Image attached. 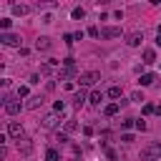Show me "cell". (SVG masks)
I'll return each instance as SVG.
<instances>
[{"mask_svg":"<svg viewBox=\"0 0 161 161\" xmlns=\"http://www.w3.org/2000/svg\"><path fill=\"white\" fill-rule=\"evenodd\" d=\"M78 73V68H76V58H63V68L58 71V78L60 80H68V78H73Z\"/></svg>","mask_w":161,"mask_h":161,"instance_id":"1","label":"cell"},{"mask_svg":"<svg viewBox=\"0 0 161 161\" xmlns=\"http://www.w3.org/2000/svg\"><path fill=\"white\" fill-rule=\"evenodd\" d=\"M156 159H161V141H154L141 151V161H156Z\"/></svg>","mask_w":161,"mask_h":161,"instance_id":"2","label":"cell"},{"mask_svg":"<svg viewBox=\"0 0 161 161\" xmlns=\"http://www.w3.org/2000/svg\"><path fill=\"white\" fill-rule=\"evenodd\" d=\"M96 80H101V73H98V71H86V73L78 76V83H80V86H93Z\"/></svg>","mask_w":161,"mask_h":161,"instance_id":"3","label":"cell"},{"mask_svg":"<svg viewBox=\"0 0 161 161\" xmlns=\"http://www.w3.org/2000/svg\"><path fill=\"white\" fill-rule=\"evenodd\" d=\"M8 136L15 138V141H20V138H25V131H23V126H20V124L10 121V124H8Z\"/></svg>","mask_w":161,"mask_h":161,"instance_id":"4","label":"cell"},{"mask_svg":"<svg viewBox=\"0 0 161 161\" xmlns=\"http://www.w3.org/2000/svg\"><path fill=\"white\" fill-rule=\"evenodd\" d=\"M18 151L23 154V156H30V154H33V141H30L28 136L20 138V141H18Z\"/></svg>","mask_w":161,"mask_h":161,"instance_id":"5","label":"cell"},{"mask_svg":"<svg viewBox=\"0 0 161 161\" xmlns=\"http://www.w3.org/2000/svg\"><path fill=\"white\" fill-rule=\"evenodd\" d=\"M20 101H15V98H5V113H10V116H15V113H20Z\"/></svg>","mask_w":161,"mask_h":161,"instance_id":"6","label":"cell"},{"mask_svg":"<svg viewBox=\"0 0 161 161\" xmlns=\"http://www.w3.org/2000/svg\"><path fill=\"white\" fill-rule=\"evenodd\" d=\"M0 40H3V46H20V35L15 33H0Z\"/></svg>","mask_w":161,"mask_h":161,"instance_id":"7","label":"cell"},{"mask_svg":"<svg viewBox=\"0 0 161 161\" xmlns=\"http://www.w3.org/2000/svg\"><path fill=\"white\" fill-rule=\"evenodd\" d=\"M58 124H60V121H58V113H48V116L43 118V126H46L48 131H53V128H58Z\"/></svg>","mask_w":161,"mask_h":161,"instance_id":"8","label":"cell"},{"mask_svg":"<svg viewBox=\"0 0 161 161\" xmlns=\"http://www.w3.org/2000/svg\"><path fill=\"white\" fill-rule=\"evenodd\" d=\"M35 48H38V50H50L53 43H50V38H48V35H40V38L35 40Z\"/></svg>","mask_w":161,"mask_h":161,"instance_id":"9","label":"cell"},{"mask_svg":"<svg viewBox=\"0 0 161 161\" xmlns=\"http://www.w3.org/2000/svg\"><path fill=\"white\" fill-rule=\"evenodd\" d=\"M141 40H144V33H128V40H126V43L131 46V48H136V46H141Z\"/></svg>","mask_w":161,"mask_h":161,"instance_id":"10","label":"cell"},{"mask_svg":"<svg viewBox=\"0 0 161 161\" xmlns=\"http://www.w3.org/2000/svg\"><path fill=\"white\" fill-rule=\"evenodd\" d=\"M121 28H101V38H118Z\"/></svg>","mask_w":161,"mask_h":161,"instance_id":"11","label":"cell"},{"mask_svg":"<svg viewBox=\"0 0 161 161\" xmlns=\"http://www.w3.org/2000/svg\"><path fill=\"white\" fill-rule=\"evenodd\" d=\"M43 101H46L43 96H33V98H28L25 108H30V111H33V108H38V106H43Z\"/></svg>","mask_w":161,"mask_h":161,"instance_id":"12","label":"cell"},{"mask_svg":"<svg viewBox=\"0 0 161 161\" xmlns=\"http://www.w3.org/2000/svg\"><path fill=\"white\" fill-rule=\"evenodd\" d=\"M86 98H88V96H86V91H78V93L73 96V106H76V108H80V106L86 103Z\"/></svg>","mask_w":161,"mask_h":161,"instance_id":"13","label":"cell"},{"mask_svg":"<svg viewBox=\"0 0 161 161\" xmlns=\"http://www.w3.org/2000/svg\"><path fill=\"white\" fill-rule=\"evenodd\" d=\"M46 161H60V151L58 149H48L46 151Z\"/></svg>","mask_w":161,"mask_h":161,"instance_id":"14","label":"cell"},{"mask_svg":"<svg viewBox=\"0 0 161 161\" xmlns=\"http://www.w3.org/2000/svg\"><path fill=\"white\" fill-rule=\"evenodd\" d=\"M13 13H15V15H28L30 8H28V5H18V3H15V5H13Z\"/></svg>","mask_w":161,"mask_h":161,"instance_id":"15","label":"cell"},{"mask_svg":"<svg viewBox=\"0 0 161 161\" xmlns=\"http://www.w3.org/2000/svg\"><path fill=\"white\" fill-rule=\"evenodd\" d=\"M154 60H156V50L146 48V50H144V63H154Z\"/></svg>","mask_w":161,"mask_h":161,"instance_id":"16","label":"cell"},{"mask_svg":"<svg viewBox=\"0 0 161 161\" xmlns=\"http://www.w3.org/2000/svg\"><path fill=\"white\" fill-rule=\"evenodd\" d=\"M154 80H156V76H154V73H146V76H141V80H138V83H141V86H151Z\"/></svg>","mask_w":161,"mask_h":161,"instance_id":"17","label":"cell"},{"mask_svg":"<svg viewBox=\"0 0 161 161\" xmlns=\"http://www.w3.org/2000/svg\"><path fill=\"white\" fill-rule=\"evenodd\" d=\"M103 113H106V116H116V113H118V103H108Z\"/></svg>","mask_w":161,"mask_h":161,"instance_id":"18","label":"cell"},{"mask_svg":"<svg viewBox=\"0 0 161 161\" xmlns=\"http://www.w3.org/2000/svg\"><path fill=\"white\" fill-rule=\"evenodd\" d=\"M108 96L111 98H121V86H111L108 88Z\"/></svg>","mask_w":161,"mask_h":161,"instance_id":"19","label":"cell"},{"mask_svg":"<svg viewBox=\"0 0 161 161\" xmlns=\"http://www.w3.org/2000/svg\"><path fill=\"white\" fill-rule=\"evenodd\" d=\"M101 101H103V93H101V91H93V93H91V103H101Z\"/></svg>","mask_w":161,"mask_h":161,"instance_id":"20","label":"cell"},{"mask_svg":"<svg viewBox=\"0 0 161 161\" xmlns=\"http://www.w3.org/2000/svg\"><path fill=\"white\" fill-rule=\"evenodd\" d=\"M83 15H86L83 8H76V10H73V20H83Z\"/></svg>","mask_w":161,"mask_h":161,"instance_id":"21","label":"cell"},{"mask_svg":"<svg viewBox=\"0 0 161 161\" xmlns=\"http://www.w3.org/2000/svg\"><path fill=\"white\" fill-rule=\"evenodd\" d=\"M78 128V124H76V121H68V124H66V133H73Z\"/></svg>","mask_w":161,"mask_h":161,"instance_id":"22","label":"cell"},{"mask_svg":"<svg viewBox=\"0 0 161 161\" xmlns=\"http://www.w3.org/2000/svg\"><path fill=\"white\" fill-rule=\"evenodd\" d=\"M131 126H136V124H133V118H126V121H121V128H131Z\"/></svg>","mask_w":161,"mask_h":161,"instance_id":"23","label":"cell"},{"mask_svg":"<svg viewBox=\"0 0 161 161\" xmlns=\"http://www.w3.org/2000/svg\"><path fill=\"white\" fill-rule=\"evenodd\" d=\"M88 35H91V38H101V30L93 25V28H88Z\"/></svg>","mask_w":161,"mask_h":161,"instance_id":"24","label":"cell"},{"mask_svg":"<svg viewBox=\"0 0 161 161\" xmlns=\"http://www.w3.org/2000/svg\"><path fill=\"white\" fill-rule=\"evenodd\" d=\"M0 28H3V33L10 28V18H3V20H0Z\"/></svg>","mask_w":161,"mask_h":161,"instance_id":"25","label":"cell"},{"mask_svg":"<svg viewBox=\"0 0 161 161\" xmlns=\"http://www.w3.org/2000/svg\"><path fill=\"white\" fill-rule=\"evenodd\" d=\"M25 96H28V86H20L18 88V98H25Z\"/></svg>","mask_w":161,"mask_h":161,"instance_id":"26","label":"cell"},{"mask_svg":"<svg viewBox=\"0 0 161 161\" xmlns=\"http://www.w3.org/2000/svg\"><path fill=\"white\" fill-rule=\"evenodd\" d=\"M154 111H156V106H151V103H144V113H146V116H149V113H154Z\"/></svg>","mask_w":161,"mask_h":161,"instance_id":"27","label":"cell"},{"mask_svg":"<svg viewBox=\"0 0 161 161\" xmlns=\"http://www.w3.org/2000/svg\"><path fill=\"white\" fill-rule=\"evenodd\" d=\"M63 108H66V103H63V101H58V103H55V111H53V113H60Z\"/></svg>","mask_w":161,"mask_h":161,"instance_id":"28","label":"cell"},{"mask_svg":"<svg viewBox=\"0 0 161 161\" xmlns=\"http://www.w3.org/2000/svg\"><path fill=\"white\" fill-rule=\"evenodd\" d=\"M121 141H124V144H131L133 136H131V133H124V136H121Z\"/></svg>","mask_w":161,"mask_h":161,"instance_id":"29","label":"cell"},{"mask_svg":"<svg viewBox=\"0 0 161 161\" xmlns=\"http://www.w3.org/2000/svg\"><path fill=\"white\" fill-rule=\"evenodd\" d=\"M131 98H133V101H138V103H141V101H144V93H141V91H136V93H133Z\"/></svg>","mask_w":161,"mask_h":161,"instance_id":"30","label":"cell"},{"mask_svg":"<svg viewBox=\"0 0 161 161\" xmlns=\"http://www.w3.org/2000/svg\"><path fill=\"white\" fill-rule=\"evenodd\" d=\"M136 128L138 131H146V121H136Z\"/></svg>","mask_w":161,"mask_h":161,"instance_id":"31","label":"cell"},{"mask_svg":"<svg viewBox=\"0 0 161 161\" xmlns=\"http://www.w3.org/2000/svg\"><path fill=\"white\" fill-rule=\"evenodd\" d=\"M30 83H33V86H35V83H40V76H38V73H33V76H30Z\"/></svg>","mask_w":161,"mask_h":161,"instance_id":"32","label":"cell"},{"mask_svg":"<svg viewBox=\"0 0 161 161\" xmlns=\"http://www.w3.org/2000/svg\"><path fill=\"white\" fill-rule=\"evenodd\" d=\"M63 40H66V43H68V46H71V43H73V40H76V38H73V35H71V33H66V35H63Z\"/></svg>","mask_w":161,"mask_h":161,"instance_id":"33","label":"cell"},{"mask_svg":"<svg viewBox=\"0 0 161 161\" xmlns=\"http://www.w3.org/2000/svg\"><path fill=\"white\" fill-rule=\"evenodd\" d=\"M156 46H159V48H161V35H156Z\"/></svg>","mask_w":161,"mask_h":161,"instance_id":"34","label":"cell"},{"mask_svg":"<svg viewBox=\"0 0 161 161\" xmlns=\"http://www.w3.org/2000/svg\"><path fill=\"white\" fill-rule=\"evenodd\" d=\"M159 35H161V25H159Z\"/></svg>","mask_w":161,"mask_h":161,"instance_id":"35","label":"cell"}]
</instances>
